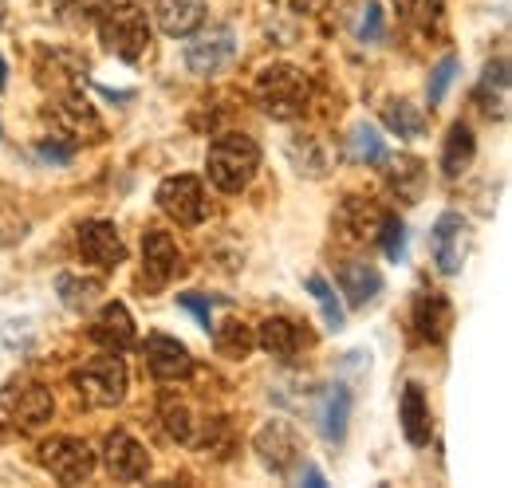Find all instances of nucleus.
<instances>
[{
  "label": "nucleus",
  "mask_w": 512,
  "mask_h": 488,
  "mask_svg": "<svg viewBox=\"0 0 512 488\" xmlns=\"http://www.w3.org/2000/svg\"><path fill=\"white\" fill-rule=\"evenodd\" d=\"M205 170L221 193H241L260 170V146L249 134H221L205 154Z\"/></svg>",
  "instance_id": "nucleus-1"
},
{
  "label": "nucleus",
  "mask_w": 512,
  "mask_h": 488,
  "mask_svg": "<svg viewBox=\"0 0 512 488\" xmlns=\"http://www.w3.org/2000/svg\"><path fill=\"white\" fill-rule=\"evenodd\" d=\"M256 103L268 119L288 122L300 119L304 107H308V79L300 67L292 63H268L260 75H256Z\"/></svg>",
  "instance_id": "nucleus-2"
},
{
  "label": "nucleus",
  "mask_w": 512,
  "mask_h": 488,
  "mask_svg": "<svg viewBox=\"0 0 512 488\" xmlns=\"http://www.w3.org/2000/svg\"><path fill=\"white\" fill-rule=\"evenodd\" d=\"M99 36H103V44L119 56V60H142L146 56V48H150V24H146V16L130 4V0H115L103 16H99Z\"/></svg>",
  "instance_id": "nucleus-3"
},
{
  "label": "nucleus",
  "mask_w": 512,
  "mask_h": 488,
  "mask_svg": "<svg viewBox=\"0 0 512 488\" xmlns=\"http://www.w3.org/2000/svg\"><path fill=\"white\" fill-rule=\"evenodd\" d=\"M71 386L87 406H119L127 398V366L123 359H115V351L99 355L71 374Z\"/></svg>",
  "instance_id": "nucleus-4"
},
{
  "label": "nucleus",
  "mask_w": 512,
  "mask_h": 488,
  "mask_svg": "<svg viewBox=\"0 0 512 488\" xmlns=\"http://www.w3.org/2000/svg\"><path fill=\"white\" fill-rule=\"evenodd\" d=\"M40 465L56 481L79 485V481H87L95 473V449L87 441H79V437H52V441L40 445Z\"/></svg>",
  "instance_id": "nucleus-5"
},
{
  "label": "nucleus",
  "mask_w": 512,
  "mask_h": 488,
  "mask_svg": "<svg viewBox=\"0 0 512 488\" xmlns=\"http://www.w3.org/2000/svg\"><path fill=\"white\" fill-rule=\"evenodd\" d=\"M0 410L16 422V426H40L52 418L56 402H52V390L40 386V382H28V378H16L0 390Z\"/></svg>",
  "instance_id": "nucleus-6"
},
{
  "label": "nucleus",
  "mask_w": 512,
  "mask_h": 488,
  "mask_svg": "<svg viewBox=\"0 0 512 488\" xmlns=\"http://www.w3.org/2000/svg\"><path fill=\"white\" fill-rule=\"evenodd\" d=\"M469 244H473V233H469V221L461 213H442L430 229V248H434V264L442 276H457L465 268V256H469Z\"/></svg>",
  "instance_id": "nucleus-7"
},
{
  "label": "nucleus",
  "mask_w": 512,
  "mask_h": 488,
  "mask_svg": "<svg viewBox=\"0 0 512 488\" xmlns=\"http://www.w3.org/2000/svg\"><path fill=\"white\" fill-rule=\"evenodd\" d=\"M158 209L178 225H201L205 221V189L190 174L166 178L158 185Z\"/></svg>",
  "instance_id": "nucleus-8"
},
{
  "label": "nucleus",
  "mask_w": 512,
  "mask_h": 488,
  "mask_svg": "<svg viewBox=\"0 0 512 488\" xmlns=\"http://www.w3.org/2000/svg\"><path fill=\"white\" fill-rule=\"evenodd\" d=\"M253 449H256V457H260V465L272 469V473H292V465H296L300 453H304L300 433L292 429V422H280V418L268 422V426L256 433Z\"/></svg>",
  "instance_id": "nucleus-9"
},
{
  "label": "nucleus",
  "mask_w": 512,
  "mask_h": 488,
  "mask_svg": "<svg viewBox=\"0 0 512 488\" xmlns=\"http://www.w3.org/2000/svg\"><path fill=\"white\" fill-rule=\"evenodd\" d=\"M237 52V36L233 28H209V32H197L186 44V67L193 75H217L225 63L233 60Z\"/></svg>",
  "instance_id": "nucleus-10"
},
{
  "label": "nucleus",
  "mask_w": 512,
  "mask_h": 488,
  "mask_svg": "<svg viewBox=\"0 0 512 488\" xmlns=\"http://www.w3.org/2000/svg\"><path fill=\"white\" fill-rule=\"evenodd\" d=\"M75 241H79L83 260L95 264V268H119L127 260V244H123L119 229L111 221H87V225H79V237Z\"/></svg>",
  "instance_id": "nucleus-11"
},
{
  "label": "nucleus",
  "mask_w": 512,
  "mask_h": 488,
  "mask_svg": "<svg viewBox=\"0 0 512 488\" xmlns=\"http://www.w3.org/2000/svg\"><path fill=\"white\" fill-rule=\"evenodd\" d=\"M103 461H107V469H111V477H115V481H142V477H146V469H150L146 449L130 437L127 429L107 433V441H103Z\"/></svg>",
  "instance_id": "nucleus-12"
},
{
  "label": "nucleus",
  "mask_w": 512,
  "mask_h": 488,
  "mask_svg": "<svg viewBox=\"0 0 512 488\" xmlns=\"http://www.w3.org/2000/svg\"><path fill=\"white\" fill-rule=\"evenodd\" d=\"M142 355H146V366H150V374H154L158 382H182L193 370V359H190V351H186V343H178V339H170V335H150L146 347H142Z\"/></svg>",
  "instance_id": "nucleus-13"
},
{
  "label": "nucleus",
  "mask_w": 512,
  "mask_h": 488,
  "mask_svg": "<svg viewBox=\"0 0 512 488\" xmlns=\"http://www.w3.org/2000/svg\"><path fill=\"white\" fill-rule=\"evenodd\" d=\"M142 272H146V280H150L154 288L170 284V280L182 272V252H178V244H174L170 233L150 229V233L142 237Z\"/></svg>",
  "instance_id": "nucleus-14"
},
{
  "label": "nucleus",
  "mask_w": 512,
  "mask_h": 488,
  "mask_svg": "<svg viewBox=\"0 0 512 488\" xmlns=\"http://www.w3.org/2000/svg\"><path fill=\"white\" fill-rule=\"evenodd\" d=\"M91 339L99 347H107V351H127L130 343H134V319H130L127 304L111 300V304L99 307V315L91 323Z\"/></svg>",
  "instance_id": "nucleus-15"
},
{
  "label": "nucleus",
  "mask_w": 512,
  "mask_h": 488,
  "mask_svg": "<svg viewBox=\"0 0 512 488\" xmlns=\"http://www.w3.org/2000/svg\"><path fill=\"white\" fill-rule=\"evenodd\" d=\"M335 276H339V288H343V296H347L351 307L375 304V296L383 292V276H379V268L367 264V260H347V264H339Z\"/></svg>",
  "instance_id": "nucleus-16"
},
{
  "label": "nucleus",
  "mask_w": 512,
  "mask_h": 488,
  "mask_svg": "<svg viewBox=\"0 0 512 488\" xmlns=\"http://www.w3.org/2000/svg\"><path fill=\"white\" fill-rule=\"evenodd\" d=\"M256 343H260V347H264L272 359H280V363H292L308 339H304V331H300L292 319H284V315H272V319H264V323H260V331H256Z\"/></svg>",
  "instance_id": "nucleus-17"
},
{
  "label": "nucleus",
  "mask_w": 512,
  "mask_h": 488,
  "mask_svg": "<svg viewBox=\"0 0 512 488\" xmlns=\"http://www.w3.org/2000/svg\"><path fill=\"white\" fill-rule=\"evenodd\" d=\"M398 418H402V433H406V441L410 445H430V433H434V422H430V402H426V394H422V386L418 382H410L406 390H402V406H398Z\"/></svg>",
  "instance_id": "nucleus-18"
},
{
  "label": "nucleus",
  "mask_w": 512,
  "mask_h": 488,
  "mask_svg": "<svg viewBox=\"0 0 512 488\" xmlns=\"http://www.w3.org/2000/svg\"><path fill=\"white\" fill-rule=\"evenodd\" d=\"M154 20L166 36H193L205 20V4L201 0H154Z\"/></svg>",
  "instance_id": "nucleus-19"
},
{
  "label": "nucleus",
  "mask_w": 512,
  "mask_h": 488,
  "mask_svg": "<svg viewBox=\"0 0 512 488\" xmlns=\"http://www.w3.org/2000/svg\"><path fill=\"white\" fill-rule=\"evenodd\" d=\"M449 319H453V311H449L446 296H438V292H422V296L414 300V327H418L422 339L442 343L449 331Z\"/></svg>",
  "instance_id": "nucleus-20"
},
{
  "label": "nucleus",
  "mask_w": 512,
  "mask_h": 488,
  "mask_svg": "<svg viewBox=\"0 0 512 488\" xmlns=\"http://www.w3.org/2000/svg\"><path fill=\"white\" fill-rule=\"evenodd\" d=\"M473 154H477V142H473V130L465 122H453L446 134V146H442V174L457 178L473 166Z\"/></svg>",
  "instance_id": "nucleus-21"
},
{
  "label": "nucleus",
  "mask_w": 512,
  "mask_h": 488,
  "mask_svg": "<svg viewBox=\"0 0 512 488\" xmlns=\"http://www.w3.org/2000/svg\"><path fill=\"white\" fill-rule=\"evenodd\" d=\"M213 347L225 355V359H249V351L256 347V335L249 323L241 319H225V323H213Z\"/></svg>",
  "instance_id": "nucleus-22"
},
{
  "label": "nucleus",
  "mask_w": 512,
  "mask_h": 488,
  "mask_svg": "<svg viewBox=\"0 0 512 488\" xmlns=\"http://www.w3.org/2000/svg\"><path fill=\"white\" fill-rule=\"evenodd\" d=\"M347 418H351V394L343 386H331V394L323 398L320 410V429L331 445H339L347 437Z\"/></svg>",
  "instance_id": "nucleus-23"
},
{
  "label": "nucleus",
  "mask_w": 512,
  "mask_h": 488,
  "mask_svg": "<svg viewBox=\"0 0 512 488\" xmlns=\"http://www.w3.org/2000/svg\"><path fill=\"white\" fill-rule=\"evenodd\" d=\"M56 292H60V300H64L67 311H87V307L103 296V284H99L95 276H75V272H64V276L56 280Z\"/></svg>",
  "instance_id": "nucleus-24"
},
{
  "label": "nucleus",
  "mask_w": 512,
  "mask_h": 488,
  "mask_svg": "<svg viewBox=\"0 0 512 488\" xmlns=\"http://www.w3.org/2000/svg\"><path fill=\"white\" fill-rule=\"evenodd\" d=\"M383 119L398 138H418V134L426 130V115H422V107H414V103H406V99L386 103Z\"/></svg>",
  "instance_id": "nucleus-25"
},
{
  "label": "nucleus",
  "mask_w": 512,
  "mask_h": 488,
  "mask_svg": "<svg viewBox=\"0 0 512 488\" xmlns=\"http://www.w3.org/2000/svg\"><path fill=\"white\" fill-rule=\"evenodd\" d=\"M308 292H312L316 304H320L323 327H327V331H343V307H339V300H335L331 284H327L323 276H308Z\"/></svg>",
  "instance_id": "nucleus-26"
},
{
  "label": "nucleus",
  "mask_w": 512,
  "mask_h": 488,
  "mask_svg": "<svg viewBox=\"0 0 512 488\" xmlns=\"http://www.w3.org/2000/svg\"><path fill=\"white\" fill-rule=\"evenodd\" d=\"M351 146H355V158H359V162H371V166L386 162V142L379 138L375 126H355Z\"/></svg>",
  "instance_id": "nucleus-27"
},
{
  "label": "nucleus",
  "mask_w": 512,
  "mask_h": 488,
  "mask_svg": "<svg viewBox=\"0 0 512 488\" xmlns=\"http://www.w3.org/2000/svg\"><path fill=\"white\" fill-rule=\"evenodd\" d=\"M162 429H166L174 441H190L193 437L190 410H186V406H178V402H166V406H162Z\"/></svg>",
  "instance_id": "nucleus-28"
},
{
  "label": "nucleus",
  "mask_w": 512,
  "mask_h": 488,
  "mask_svg": "<svg viewBox=\"0 0 512 488\" xmlns=\"http://www.w3.org/2000/svg\"><path fill=\"white\" fill-rule=\"evenodd\" d=\"M379 229H383V233H379V237H383V252L390 256V260H402V256H406V225H402L398 217L386 213Z\"/></svg>",
  "instance_id": "nucleus-29"
},
{
  "label": "nucleus",
  "mask_w": 512,
  "mask_h": 488,
  "mask_svg": "<svg viewBox=\"0 0 512 488\" xmlns=\"http://www.w3.org/2000/svg\"><path fill=\"white\" fill-rule=\"evenodd\" d=\"M453 71H457V60L446 56V60L434 67V75H430V87H426V99H430V107H438L442 99H446L449 83H453Z\"/></svg>",
  "instance_id": "nucleus-30"
},
{
  "label": "nucleus",
  "mask_w": 512,
  "mask_h": 488,
  "mask_svg": "<svg viewBox=\"0 0 512 488\" xmlns=\"http://www.w3.org/2000/svg\"><path fill=\"white\" fill-rule=\"evenodd\" d=\"M359 36L367 40V44H375V40H383V8L371 0L367 8H363V24H359Z\"/></svg>",
  "instance_id": "nucleus-31"
},
{
  "label": "nucleus",
  "mask_w": 512,
  "mask_h": 488,
  "mask_svg": "<svg viewBox=\"0 0 512 488\" xmlns=\"http://www.w3.org/2000/svg\"><path fill=\"white\" fill-rule=\"evenodd\" d=\"M178 304L190 307L193 315H197V323H201L205 331L213 327V300H209V296H178Z\"/></svg>",
  "instance_id": "nucleus-32"
},
{
  "label": "nucleus",
  "mask_w": 512,
  "mask_h": 488,
  "mask_svg": "<svg viewBox=\"0 0 512 488\" xmlns=\"http://www.w3.org/2000/svg\"><path fill=\"white\" fill-rule=\"evenodd\" d=\"M304 481H308V485H323V477L316 473V469H308V473H304Z\"/></svg>",
  "instance_id": "nucleus-33"
},
{
  "label": "nucleus",
  "mask_w": 512,
  "mask_h": 488,
  "mask_svg": "<svg viewBox=\"0 0 512 488\" xmlns=\"http://www.w3.org/2000/svg\"><path fill=\"white\" fill-rule=\"evenodd\" d=\"M60 4H64V8H87L91 0H60Z\"/></svg>",
  "instance_id": "nucleus-34"
},
{
  "label": "nucleus",
  "mask_w": 512,
  "mask_h": 488,
  "mask_svg": "<svg viewBox=\"0 0 512 488\" xmlns=\"http://www.w3.org/2000/svg\"><path fill=\"white\" fill-rule=\"evenodd\" d=\"M4 16H8V0H0V24H4Z\"/></svg>",
  "instance_id": "nucleus-35"
},
{
  "label": "nucleus",
  "mask_w": 512,
  "mask_h": 488,
  "mask_svg": "<svg viewBox=\"0 0 512 488\" xmlns=\"http://www.w3.org/2000/svg\"><path fill=\"white\" fill-rule=\"evenodd\" d=\"M8 83V71H4V60H0V87Z\"/></svg>",
  "instance_id": "nucleus-36"
}]
</instances>
